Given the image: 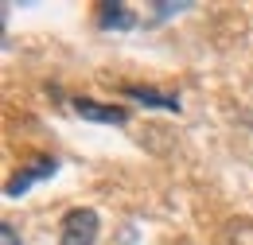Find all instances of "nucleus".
<instances>
[{
    "mask_svg": "<svg viewBox=\"0 0 253 245\" xmlns=\"http://www.w3.org/2000/svg\"><path fill=\"white\" fill-rule=\"evenodd\" d=\"M97 230H101V218L90 206H74L66 210L59 222V245H94Z\"/></svg>",
    "mask_w": 253,
    "mask_h": 245,
    "instance_id": "obj_1",
    "label": "nucleus"
},
{
    "mask_svg": "<svg viewBox=\"0 0 253 245\" xmlns=\"http://www.w3.org/2000/svg\"><path fill=\"white\" fill-rule=\"evenodd\" d=\"M55 171H59V160H51V156H35L28 167H20V171L4 183V199H20L24 191H32L39 179H51Z\"/></svg>",
    "mask_w": 253,
    "mask_h": 245,
    "instance_id": "obj_2",
    "label": "nucleus"
},
{
    "mask_svg": "<svg viewBox=\"0 0 253 245\" xmlns=\"http://www.w3.org/2000/svg\"><path fill=\"white\" fill-rule=\"evenodd\" d=\"M70 105H74V113L82 121H94V124H125L128 121V109L105 105V101H94V97H74Z\"/></svg>",
    "mask_w": 253,
    "mask_h": 245,
    "instance_id": "obj_3",
    "label": "nucleus"
},
{
    "mask_svg": "<svg viewBox=\"0 0 253 245\" xmlns=\"http://www.w3.org/2000/svg\"><path fill=\"white\" fill-rule=\"evenodd\" d=\"M128 101H140L148 109H168V113H179V93H168V90H152V86H125Z\"/></svg>",
    "mask_w": 253,
    "mask_h": 245,
    "instance_id": "obj_4",
    "label": "nucleus"
},
{
    "mask_svg": "<svg viewBox=\"0 0 253 245\" xmlns=\"http://www.w3.org/2000/svg\"><path fill=\"white\" fill-rule=\"evenodd\" d=\"M97 28L101 31H132L136 16H132L128 4H101L97 8Z\"/></svg>",
    "mask_w": 253,
    "mask_h": 245,
    "instance_id": "obj_5",
    "label": "nucleus"
},
{
    "mask_svg": "<svg viewBox=\"0 0 253 245\" xmlns=\"http://www.w3.org/2000/svg\"><path fill=\"white\" fill-rule=\"evenodd\" d=\"M226 238L234 245H253V222L250 218H230L226 222Z\"/></svg>",
    "mask_w": 253,
    "mask_h": 245,
    "instance_id": "obj_6",
    "label": "nucleus"
},
{
    "mask_svg": "<svg viewBox=\"0 0 253 245\" xmlns=\"http://www.w3.org/2000/svg\"><path fill=\"white\" fill-rule=\"evenodd\" d=\"M187 8H191V0H175V4L171 0H160V4H152V12H156L152 20H171L175 12H187Z\"/></svg>",
    "mask_w": 253,
    "mask_h": 245,
    "instance_id": "obj_7",
    "label": "nucleus"
},
{
    "mask_svg": "<svg viewBox=\"0 0 253 245\" xmlns=\"http://www.w3.org/2000/svg\"><path fill=\"white\" fill-rule=\"evenodd\" d=\"M0 245H20V234H16V226H12V222H4V226H0Z\"/></svg>",
    "mask_w": 253,
    "mask_h": 245,
    "instance_id": "obj_8",
    "label": "nucleus"
}]
</instances>
